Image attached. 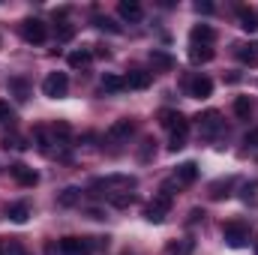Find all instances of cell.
<instances>
[{
	"label": "cell",
	"mask_w": 258,
	"mask_h": 255,
	"mask_svg": "<svg viewBox=\"0 0 258 255\" xmlns=\"http://www.w3.org/2000/svg\"><path fill=\"white\" fill-rule=\"evenodd\" d=\"M135 186H138V180H135L132 174H108V177H96V180L90 183V192L105 195L108 201H114V198L132 195Z\"/></svg>",
	"instance_id": "1"
},
{
	"label": "cell",
	"mask_w": 258,
	"mask_h": 255,
	"mask_svg": "<svg viewBox=\"0 0 258 255\" xmlns=\"http://www.w3.org/2000/svg\"><path fill=\"white\" fill-rule=\"evenodd\" d=\"M222 240L231 246V249H243L249 243V225L240 222V219H231L222 225Z\"/></svg>",
	"instance_id": "2"
},
{
	"label": "cell",
	"mask_w": 258,
	"mask_h": 255,
	"mask_svg": "<svg viewBox=\"0 0 258 255\" xmlns=\"http://www.w3.org/2000/svg\"><path fill=\"white\" fill-rule=\"evenodd\" d=\"M21 39L27 45H42L48 39V24L39 21V18H24L21 21Z\"/></svg>",
	"instance_id": "3"
},
{
	"label": "cell",
	"mask_w": 258,
	"mask_h": 255,
	"mask_svg": "<svg viewBox=\"0 0 258 255\" xmlns=\"http://www.w3.org/2000/svg\"><path fill=\"white\" fill-rule=\"evenodd\" d=\"M171 210V195L168 192H159L147 207H144V219L147 222H153V225H159V222H165V213Z\"/></svg>",
	"instance_id": "4"
},
{
	"label": "cell",
	"mask_w": 258,
	"mask_h": 255,
	"mask_svg": "<svg viewBox=\"0 0 258 255\" xmlns=\"http://www.w3.org/2000/svg\"><path fill=\"white\" fill-rule=\"evenodd\" d=\"M42 93H45L48 99L66 96V93H69V78H66V72H48L45 81H42Z\"/></svg>",
	"instance_id": "5"
},
{
	"label": "cell",
	"mask_w": 258,
	"mask_h": 255,
	"mask_svg": "<svg viewBox=\"0 0 258 255\" xmlns=\"http://www.w3.org/2000/svg\"><path fill=\"white\" fill-rule=\"evenodd\" d=\"M195 120H198V132H201L204 138H213V135L222 129V117H219V111H204V114H198Z\"/></svg>",
	"instance_id": "6"
},
{
	"label": "cell",
	"mask_w": 258,
	"mask_h": 255,
	"mask_svg": "<svg viewBox=\"0 0 258 255\" xmlns=\"http://www.w3.org/2000/svg\"><path fill=\"white\" fill-rule=\"evenodd\" d=\"M60 255H90V237H63L60 240Z\"/></svg>",
	"instance_id": "7"
},
{
	"label": "cell",
	"mask_w": 258,
	"mask_h": 255,
	"mask_svg": "<svg viewBox=\"0 0 258 255\" xmlns=\"http://www.w3.org/2000/svg\"><path fill=\"white\" fill-rule=\"evenodd\" d=\"M186 93H189L192 99H207V96L213 93V81H210L207 75H192L189 84H186Z\"/></svg>",
	"instance_id": "8"
},
{
	"label": "cell",
	"mask_w": 258,
	"mask_h": 255,
	"mask_svg": "<svg viewBox=\"0 0 258 255\" xmlns=\"http://www.w3.org/2000/svg\"><path fill=\"white\" fill-rule=\"evenodd\" d=\"M126 81V90H147L153 84V72H144V69H129L123 75Z\"/></svg>",
	"instance_id": "9"
},
{
	"label": "cell",
	"mask_w": 258,
	"mask_h": 255,
	"mask_svg": "<svg viewBox=\"0 0 258 255\" xmlns=\"http://www.w3.org/2000/svg\"><path fill=\"white\" fill-rule=\"evenodd\" d=\"M135 132V126H132V120H114L111 126H108V132H105V138L111 141V144H120V141H129V135Z\"/></svg>",
	"instance_id": "10"
},
{
	"label": "cell",
	"mask_w": 258,
	"mask_h": 255,
	"mask_svg": "<svg viewBox=\"0 0 258 255\" xmlns=\"http://www.w3.org/2000/svg\"><path fill=\"white\" fill-rule=\"evenodd\" d=\"M9 174L21 183V186H36L39 183V174L33 171V168H27V165H21V162H15V165H9Z\"/></svg>",
	"instance_id": "11"
},
{
	"label": "cell",
	"mask_w": 258,
	"mask_h": 255,
	"mask_svg": "<svg viewBox=\"0 0 258 255\" xmlns=\"http://www.w3.org/2000/svg\"><path fill=\"white\" fill-rule=\"evenodd\" d=\"M234 54H237L240 63L258 66V42H237L234 45Z\"/></svg>",
	"instance_id": "12"
},
{
	"label": "cell",
	"mask_w": 258,
	"mask_h": 255,
	"mask_svg": "<svg viewBox=\"0 0 258 255\" xmlns=\"http://www.w3.org/2000/svg\"><path fill=\"white\" fill-rule=\"evenodd\" d=\"M189 39H192V45H213L216 42V30L210 24H195Z\"/></svg>",
	"instance_id": "13"
},
{
	"label": "cell",
	"mask_w": 258,
	"mask_h": 255,
	"mask_svg": "<svg viewBox=\"0 0 258 255\" xmlns=\"http://www.w3.org/2000/svg\"><path fill=\"white\" fill-rule=\"evenodd\" d=\"M186 135H189V120L183 117L177 126L171 129V141H168V150H183V147H186Z\"/></svg>",
	"instance_id": "14"
},
{
	"label": "cell",
	"mask_w": 258,
	"mask_h": 255,
	"mask_svg": "<svg viewBox=\"0 0 258 255\" xmlns=\"http://www.w3.org/2000/svg\"><path fill=\"white\" fill-rule=\"evenodd\" d=\"M117 12H120L123 21H141V15H144V9H141L138 0H120L117 3Z\"/></svg>",
	"instance_id": "15"
},
{
	"label": "cell",
	"mask_w": 258,
	"mask_h": 255,
	"mask_svg": "<svg viewBox=\"0 0 258 255\" xmlns=\"http://www.w3.org/2000/svg\"><path fill=\"white\" fill-rule=\"evenodd\" d=\"M6 216H9L15 225H24V222H27V216H30V204H27V201H15V204H9V207H6Z\"/></svg>",
	"instance_id": "16"
},
{
	"label": "cell",
	"mask_w": 258,
	"mask_h": 255,
	"mask_svg": "<svg viewBox=\"0 0 258 255\" xmlns=\"http://www.w3.org/2000/svg\"><path fill=\"white\" fill-rule=\"evenodd\" d=\"M195 177H198V165H195V162H183V165H177V171H174V180H177L180 186L195 183Z\"/></svg>",
	"instance_id": "17"
},
{
	"label": "cell",
	"mask_w": 258,
	"mask_h": 255,
	"mask_svg": "<svg viewBox=\"0 0 258 255\" xmlns=\"http://www.w3.org/2000/svg\"><path fill=\"white\" fill-rule=\"evenodd\" d=\"M237 21H240V27H243L246 33H255L258 30V15L249 6H240V9H237Z\"/></svg>",
	"instance_id": "18"
},
{
	"label": "cell",
	"mask_w": 258,
	"mask_h": 255,
	"mask_svg": "<svg viewBox=\"0 0 258 255\" xmlns=\"http://www.w3.org/2000/svg\"><path fill=\"white\" fill-rule=\"evenodd\" d=\"M69 66L72 69H84V66H90V60H93V51L90 48H78V51H69Z\"/></svg>",
	"instance_id": "19"
},
{
	"label": "cell",
	"mask_w": 258,
	"mask_h": 255,
	"mask_svg": "<svg viewBox=\"0 0 258 255\" xmlns=\"http://www.w3.org/2000/svg\"><path fill=\"white\" fill-rule=\"evenodd\" d=\"M150 63L156 66V69H162V72H168V69H174V57H171L168 51L153 48V51H150Z\"/></svg>",
	"instance_id": "20"
},
{
	"label": "cell",
	"mask_w": 258,
	"mask_h": 255,
	"mask_svg": "<svg viewBox=\"0 0 258 255\" xmlns=\"http://www.w3.org/2000/svg\"><path fill=\"white\" fill-rule=\"evenodd\" d=\"M102 90L105 93H120V90H126V81H123V75H102Z\"/></svg>",
	"instance_id": "21"
},
{
	"label": "cell",
	"mask_w": 258,
	"mask_h": 255,
	"mask_svg": "<svg viewBox=\"0 0 258 255\" xmlns=\"http://www.w3.org/2000/svg\"><path fill=\"white\" fill-rule=\"evenodd\" d=\"M9 93H12L18 102H24V99L30 96V84H27L24 78H9Z\"/></svg>",
	"instance_id": "22"
},
{
	"label": "cell",
	"mask_w": 258,
	"mask_h": 255,
	"mask_svg": "<svg viewBox=\"0 0 258 255\" xmlns=\"http://www.w3.org/2000/svg\"><path fill=\"white\" fill-rule=\"evenodd\" d=\"M213 54H216V51H213L210 45H192V48H189V60H192V63H210Z\"/></svg>",
	"instance_id": "23"
},
{
	"label": "cell",
	"mask_w": 258,
	"mask_h": 255,
	"mask_svg": "<svg viewBox=\"0 0 258 255\" xmlns=\"http://www.w3.org/2000/svg\"><path fill=\"white\" fill-rule=\"evenodd\" d=\"M231 186H234V177H225V180H216V183L210 186V198H216V201H222V198H228V195H231Z\"/></svg>",
	"instance_id": "24"
},
{
	"label": "cell",
	"mask_w": 258,
	"mask_h": 255,
	"mask_svg": "<svg viewBox=\"0 0 258 255\" xmlns=\"http://www.w3.org/2000/svg\"><path fill=\"white\" fill-rule=\"evenodd\" d=\"M165 249H168V255H192L195 240H171Z\"/></svg>",
	"instance_id": "25"
},
{
	"label": "cell",
	"mask_w": 258,
	"mask_h": 255,
	"mask_svg": "<svg viewBox=\"0 0 258 255\" xmlns=\"http://www.w3.org/2000/svg\"><path fill=\"white\" fill-rule=\"evenodd\" d=\"M78 198H81V189H78V186H66V189L57 195V204H60V207H72V204H78Z\"/></svg>",
	"instance_id": "26"
},
{
	"label": "cell",
	"mask_w": 258,
	"mask_h": 255,
	"mask_svg": "<svg viewBox=\"0 0 258 255\" xmlns=\"http://www.w3.org/2000/svg\"><path fill=\"white\" fill-rule=\"evenodd\" d=\"M180 120H183L180 111H171V108H162V111H159V123H162L165 129H174Z\"/></svg>",
	"instance_id": "27"
},
{
	"label": "cell",
	"mask_w": 258,
	"mask_h": 255,
	"mask_svg": "<svg viewBox=\"0 0 258 255\" xmlns=\"http://www.w3.org/2000/svg\"><path fill=\"white\" fill-rule=\"evenodd\" d=\"M93 27H99V30H108V33H120V24H114L108 15H99V12H93Z\"/></svg>",
	"instance_id": "28"
},
{
	"label": "cell",
	"mask_w": 258,
	"mask_h": 255,
	"mask_svg": "<svg viewBox=\"0 0 258 255\" xmlns=\"http://www.w3.org/2000/svg\"><path fill=\"white\" fill-rule=\"evenodd\" d=\"M234 114H237L240 120H249V114H252V102H249V96H237V99H234Z\"/></svg>",
	"instance_id": "29"
},
{
	"label": "cell",
	"mask_w": 258,
	"mask_h": 255,
	"mask_svg": "<svg viewBox=\"0 0 258 255\" xmlns=\"http://www.w3.org/2000/svg\"><path fill=\"white\" fill-rule=\"evenodd\" d=\"M54 33H57V39H60V42H69V39H72V33H75V27H72L69 21H57Z\"/></svg>",
	"instance_id": "30"
},
{
	"label": "cell",
	"mask_w": 258,
	"mask_h": 255,
	"mask_svg": "<svg viewBox=\"0 0 258 255\" xmlns=\"http://www.w3.org/2000/svg\"><path fill=\"white\" fill-rule=\"evenodd\" d=\"M153 144H156V141L144 138V144H141V150H138V159H141V162H150V159H153V153H156V150H153Z\"/></svg>",
	"instance_id": "31"
},
{
	"label": "cell",
	"mask_w": 258,
	"mask_h": 255,
	"mask_svg": "<svg viewBox=\"0 0 258 255\" xmlns=\"http://www.w3.org/2000/svg\"><path fill=\"white\" fill-rule=\"evenodd\" d=\"M3 147H6V150H9V147H12V150H24L27 144H21L18 135H6V138H3Z\"/></svg>",
	"instance_id": "32"
},
{
	"label": "cell",
	"mask_w": 258,
	"mask_h": 255,
	"mask_svg": "<svg viewBox=\"0 0 258 255\" xmlns=\"http://www.w3.org/2000/svg\"><path fill=\"white\" fill-rule=\"evenodd\" d=\"M12 117H15V114H12V108H9V102H3V99H0V120H3V123H9Z\"/></svg>",
	"instance_id": "33"
},
{
	"label": "cell",
	"mask_w": 258,
	"mask_h": 255,
	"mask_svg": "<svg viewBox=\"0 0 258 255\" xmlns=\"http://www.w3.org/2000/svg\"><path fill=\"white\" fill-rule=\"evenodd\" d=\"M195 12H201V15H210V12H213V3H207V0L201 3V0H198V3H195Z\"/></svg>",
	"instance_id": "34"
},
{
	"label": "cell",
	"mask_w": 258,
	"mask_h": 255,
	"mask_svg": "<svg viewBox=\"0 0 258 255\" xmlns=\"http://www.w3.org/2000/svg\"><path fill=\"white\" fill-rule=\"evenodd\" d=\"M6 255H27V249H24L21 243H9V249H6Z\"/></svg>",
	"instance_id": "35"
},
{
	"label": "cell",
	"mask_w": 258,
	"mask_h": 255,
	"mask_svg": "<svg viewBox=\"0 0 258 255\" xmlns=\"http://www.w3.org/2000/svg\"><path fill=\"white\" fill-rule=\"evenodd\" d=\"M255 189H258V180L255 183H246V189H243V198L249 201V198H255Z\"/></svg>",
	"instance_id": "36"
},
{
	"label": "cell",
	"mask_w": 258,
	"mask_h": 255,
	"mask_svg": "<svg viewBox=\"0 0 258 255\" xmlns=\"http://www.w3.org/2000/svg\"><path fill=\"white\" fill-rule=\"evenodd\" d=\"M246 144H249V147H258V129H255V132H249V135H246Z\"/></svg>",
	"instance_id": "37"
},
{
	"label": "cell",
	"mask_w": 258,
	"mask_h": 255,
	"mask_svg": "<svg viewBox=\"0 0 258 255\" xmlns=\"http://www.w3.org/2000/svg\"><path fill=\"white\" fill-rule=\"evenodd\" d=\"M198 219H204V210H192L189 213V222H198Z\"/></svg>",
	"instance_id": "38"
},
{
	"label": "cell",
	"mask_w": 258,
	"mask_h": 255,
	"mask_svg": "<svg viewBox=\"0 0 258 255\" xmlns=\"http://www.w3.org/2000/svg\"><path fill=\"white\" fill-rule=\"evenodd\" d=\"M0 255H6V246H3V240H0Z\"/></svg>",
	"instance_id": "39"
},
{
	"label": "cell",
	"mask_w": 258,
	"mask_h": 255,
	"mask_svg": "<svg viewBox=\"0 0 258 255\" xmlns=\"http://www.w3.org/2000/svg\"><path fill=\"white\" fill-rule=\"evenodd\" d=\"M255 255H258V240H255Z\"/></svg>",
	"instance_id": "40"
}]
</instances>
